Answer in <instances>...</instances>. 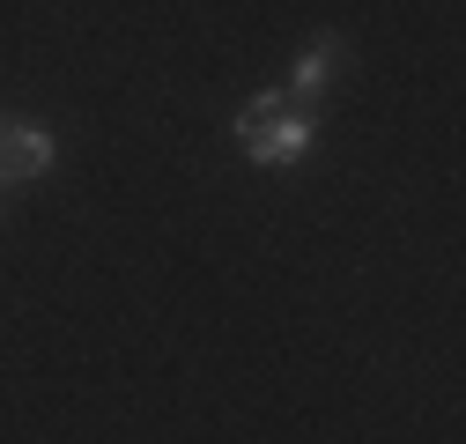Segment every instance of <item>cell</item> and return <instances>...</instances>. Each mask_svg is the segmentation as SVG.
<instances>
[{
	"mask_svg": "<svg viewBox=\"0 0 466 444\" xmlns=\"http://www.w3.org/2000/svg\"><path fill=\"white\" fill-rule=\"evenodd\" d=\"M238 148H245L252 171H297V163H311V148H319V104H289L281 119H267Z\"/></svg>",
	"mask_w": 466,
	"mask_h": 444,
	"instance_id": "cell-1",
	"label": "cell"
},
{
	"mask_svg": "<svg viewBox=\"0 0 466 444\" xmlns=\"http://www.w3.org/2000/svg\"><path fill=\"white\" fill-rule=\"evenodd\" d=\"M340 75H348V37H340V30H311L281 89H289V104H326Z\"/></svg>",
	"mask_w": 466,
	"mask_h": 444,
	"instance_id": "cell-2",
	"label": "cell"
},
{
	"mask_svg": "<svg viewBox=\"0 0 466 444\" xmlns=\"http://www.w3.org/2000/svg\"><path fill=\"white\" fill-rule=\"evenodd\" d=\"M281 111H289V89H252V96L238 104V119H229V134L245 141V134H259L267 119H281Z\"/></svg>",
	"mask_w": 466,
	"mask_h": 444,
	"instance_id": "cell-3",
	"label": "cell"
},
{
	"mask_svg": "<svg viewBox=\"0 0 466 444\" xmlns=\"http://www.w3.org/2000/svg\"><path fill=\"white\" fill-rule=\"evenodd\" d=\"M0 222H8V186H0Z\"/></svg>",
	"mask_w": 466,
	"mask_h": 444,
	"instance_id": "cell-4",
	"label": "cell"
}]
</instances>
